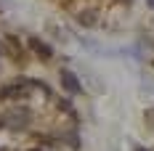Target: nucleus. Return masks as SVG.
Returning <instances> with one entry per match:
<instances>
[{
  "mask_svg": "<svg viewBox=\"0 0 154 151\" xmlns=\"http://www.w3.org/2000/svg\"><path fill=\"white\" fill-rule=\"evenodd\" d=\"M61 88L66 93H72V95L82 93V85H80L77 74H75V72H69V69H61Z\"/></svg>",
  "mask_w": 154,
  "mask_h": 151,
  "instance_id": "nucleus-4",
  "label": "nucleus"
},
{
  "mask_svg": "<svg viewBox=\"0 0 154 151\" xmlns=\"http://www.w3.org/2000/svg\"><path fill=\"white\" fill-rule=\"evenodd\" d=\"M77 19H80V24H85V27H93L98 16H96V11H82V14L77 16Z\"/></svg>",
  "mask_w": 154,
  "mask_h": 151,
  "instance_id": "nucleus-5",
  "label": "nucleus"
},
{
  "mask_svg": "<svg viewBox=\"0 0 154 151\" xmlns=\"http://www.w3.org/2000/svg\"><path fill=\"white\" fill-rule=\"evenodd\" d=\"M29 151H43V149H29Z\"/></svg>",
  "mask_w": 154,
  "mask_h": 151,
  "instance_id": "nucleus-8",
  "label": "nucleus"
},
{
  "mask_svg": "<svg viewBox=\"0 0 154 151\" xmlns=\"http://www.w3.org/2000/svg\"><path fill=\"white\" fill-rule=\"evenodd\" d=\"M32 90V82L29 80H14L8 85L0 88V101H19V98H27Z\"/></svg>",
  "mask_w": 154,
  "mask_h": 151,
  "instance_id": "nucleus-2",
  "label": "nucleus"
},
{
  "mask_svg": "<svg viewBox=\"0 0 154 151\" xmlns=\"http://www.w3.org/2000/svg\"><path fill=\"white\" fill-rule=\"evenodd\" d=\"M146 125H149V127H154V109H149V111H146Z\"/></svg>",
  "mask_w": 154,
  "mask_h": 151,
  "instance_id": "nucleus-6",
  "label": "nucleus"
},
{
  "mask_svg": "<svg viewBox=\"0 0 154 151\" xmlns=\"http://www.w3.org/2000/svg\"><path fill=\"white\" fill-rule=\"evenodd\" d=\"M149 5H152V8H154V0H149Z\"/></svg>",
  "mask_w": 154,
  "mask_h": 151,
  "instance_id": "nucleus-7",
  "label": "nucleus"
},
{
  "mask_svg": "<svg viewBox=\"0 0 154 151\" xmlns=\"http://www.w3.org/2000/svg\"><path fill=\"white\" fill-rule=\"evenodd\" d=\"M27 45H29V50H32L40 61H51V59H53V48L48 45V43H43L40 37H29V40H27Z\"/></svg>",
  "mask_w": 154,
  "mask_h": 151,
  "instance_id": "nucleus-3",
  "label": "nucleus"
},
{
  "mask_svg": "<svg viewBox=\"0 0 154 151\" xmlns=\"http://www.w3.org/2000/svg\"><path fill=\"white\" fill-rule=\"evenodd\" d=\"M32 114L29 109H24V106H11L8 111H5V117H3V125L8 127V130H24L27 125H29Z\"/></svg>",
  "mask_w": 154,
  "mask_h": 151,
  "instance_id": "nucleus-1",
  "label": "nucleus"
}]
</instances>
